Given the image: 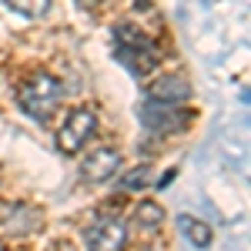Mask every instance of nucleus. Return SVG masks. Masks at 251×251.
Here are the masks:
<instances>
[{
	"instance_id": "obj_2",
	"label": "nucleus",
	"mask_w": 251,
	"mask_h": 251,
	"mask_svg": "<svg viewBox=\"0 0 251 251\" xmlns=\"http://www.w3.org/2000/svg\"><path fill=\"white\" fill-rule=\"evenodd\" d=\"M60 100H64V84H60L54 74H37V77H30L17 91L20 111L27 117H34V121H44Z\"/></svg>"
},
{
	"instance_id": "obj_6",
	"label": "nucleus",
	"mask_w": 251,
	"mask_h": 251,
	"mask_svg": "<svg viewBox=\"0 0 251 251\" xmlns=\"http://www.w3.org/2000/svg\"><path fill=\"white\" fill-rule=\"evenodd\" d=\"M121 168V154H117L114 148H94L91 154L80 161V181H87V184H104V181H111Z\"/></svg>"
},
{
	"instance_id": "obj_3",
	"label": "nucleus",
	"mask_w": 251,
	"mask_h": 251,
	"mask_svg": "<svg viewBox=\"0 0 251 251\" xmlns=\"http://www.w3.org/2000/svg\"><path fill=\"white\" fill-rule=\"evenodd\" d=\"M84 245H87V251H124L127 225L114 214H97L84 228Z\"/></svg>"
},
{
	"instance_id": "obj_1",
	"label": "nucleus",
	"mask_w": 251,
	"mask_h": 251,
	"mask_svg": "<svg viewBox=\"0 0 251 251\" xmlns=\"http://www.w3.org/2000/svg\"><path fill=\"white\" fill-rule=\"evenodd\" d=\"M114 57L134 74V77H144V74H151L157 67V47L151 37H144L137 27H127V24H121L114 30Z\"/></svg>"
},
{
	"instance_id": "obj_10",
	"label": "nucleus",
	"mask_w": 251,
	"mask_h": 251,
	"mask_svg": "<svg viewBox=\"0 0 251 251\" xmlns=\"http://www.w3.org/2000/svg\"><path fill=\"white\" fill-rule=\"evenodd\" d=\"M148 181H151V168L141 164V168H134L127 177H121V191H137V188H144Z\"/></svg>"
},
{
	"instance_id": "obj_8",
	"label": "nucleus",
	"mask_w": 251,
	"mask_h": 251,
	"mask_svg": "<svg viewBox=\"0 0 251 251\" xmlns=\"http://www.w3.org/2000/svg\"><path fill=\"white\" fill-rule=\"evenodd\" d=\"M177 228H181V234L188 238V245H194V248H208L211 245V225L208 221H201V218H194V214H181L177 218Z\"/></svg>"
},
{
	"instance_id": "obj_4",
	"label": "nucleus",
	"mask_w": 251,
	"mask_h": 251,
	"mask_svg": "<svg viewBox=\"0 0 251 251\" xmlns=\"http://www.w3.org/2000/svg\"><path fill=\"white\" fill-rule=\"evenodd\" d=\"M94 127H97V117H94L91 107L71 111L67 121L60 124V131H57V148L64 151V154H77L80 148L87 144V137L94 134Z\"/></svg>"
},
{
	"instance_id": "obj_7",
	"label": "nucleus",
	"mask_w": 251,
	"mask_h": 251,
	"mask_svg": "<svg viewBox=\"0 0 251 251\" xmlns=\"http://www.w3.org/2000/svg\"><path fill=\"white\" fill-rule=\"evenodd\" d=\"M191 97V84L188 77H181V74H164V77H157L151 87H148V100H157V104H184Z\"/></svg>"
},
{
	"instance_id": "obj_9",
	"label": "nucleus",
	"mask_w": 251,
	"mask_h": 251,
	"mask_svg": "<svg viewBox=\"0 0 251 251\" xmlns=\"http://www.w3.org/2000/svg\"><path fill=\"white\" fill-rule=\"evenodd\" d=\"M134 218L144 231H154V228H161V221H164V208L157 201H141L134 208Z\"/></svg>"
},
{
	"instance_id": "obj_5",
	"label": "nucleus",
	"mask_w": 251,
	"mask_h": 251,
	"mask_svg": "<svg viewBox=\"0 0 251 251\" xmlns=\"http://www.w3.org/2000/svg\"><path fill=\"white\" fill-rule=\"evenodd\" d=\"M137 117H141V124H144L148 131H154V134H174V131H181L184 121H188V114H184L181 107L157 104V100H141Z\"/></svg>"
}]
</instances>
